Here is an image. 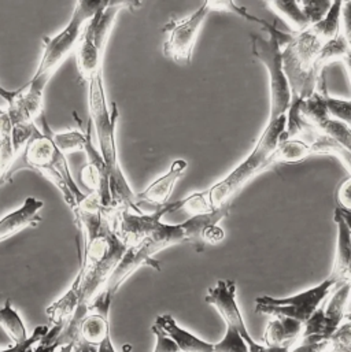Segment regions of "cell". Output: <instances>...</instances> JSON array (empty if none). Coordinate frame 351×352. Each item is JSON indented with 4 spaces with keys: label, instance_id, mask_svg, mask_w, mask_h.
Segmentation results:
<instances>
[{
    "label": "cell",
    "instance_id": "1",
    "mask_svg": "<svg viewBox=\"0 0 351 352\" xmlns=\"http://www.w3.org/2000/svg\"><path fill=\"white\" fill-rule=\"evenodd\" d=\"M231 211V203L214 208L210 212L196 214L188 218L182 223H167L162 219L157 221L150 232L138 244L127 248L123 259L109 278L105 289L102 291L107 298L114 299L121 285L140 267L150 266L156 270H161L156 255L172 245L181 243H191L196 251L204 250L203 233L207 226L218 223L222 218L228 217Z\"/></svg>",
    "mask_w": 351,
    "mask_h": 352
},
{
    "label": "cell",
    "instance_id": "2",
    "mask_svg": "<svg viewBox=\"0 0 351 352\" xmlns=\"http://www.w3.org/2000/svg\"><path fill=\"white\" fill-rule=\"evenodd\" d=\"M40 120L41 125L39 133L29 142L18 161L22 162L23 169L39 173L56 186L65 203L69 206L72 212L76 214L88 193L80 189L72 175L67 157L55 146L51 138L52 128L48 125L45 117L41 116Z\"/></svg>",
    "mask_w": 351,
    "mask_h": 352
},
{
    "label": "cell",
    "instance_id": "3",
    "mask_svg": "<svg viewBox=\"0 0 351 352\" xmlns=\"http://www.w3.org/2000/svg\"><path fill=\"white\" fill-rule=\"evenodd\" d=\"M286 122V116L269 121L251 153L228 176L224 177L206 190L211 208H218L224 204L232 203L233 196L237 195L246 184H248L254 177L275 166L273 155L279 143L284 138Z\"/></svg>",
    "mask_w": 351,
    "mask_h": 352
},
{
    "label": "cell",
    "instance_id": "4",
    "mask_svg": "<svg viewBox=\"0 0 351 352\" xmlns=\"http://www.w3.org/2000/svg\"><path fill=\"white\" fill-rule=\"evenodd\" d=\"M140 7V1H109L103 0L100 8L85 23L76 48V65L80 77L88 82L95 74L103 72L106 47L121 10Z\"/></svg>",
    "mask_w": 351,
    "mask_h": 352
},
{
    "label": "cell",
    "instance_id": "5",
    "mask_svg": "<svg viewBox=\"0 0 351 352\" xmlns=\"http://www.w3.org/2000/svg\"><path fill=\"white\" fill-rule=\"evenodd\" d=\"M265 30L269 37L265 38L259 34H251V48L254 56L265 66L269 74L270 91V117L269 121L277 120L287 114L291 106V88L284 73L283 66V48L287 47L295 33H286L279 30L275 25L265 22Z\"/></svg>",
    "mask_w": 351,
    "mask_h": 352
},
{
    "label": "cell",
    "instance_id": "6",
    "mask_svg": "<svg viewBox=\"0 0 351 352\" xmlns=\"http://www.w3.org/2000/svg\"><path fill=\"white\" fill-rule=\"evenodd\" d=\"M102 4L103 0L77 1L67 25L56 34L43 38V51L37 69L30 78L32 81L47 88L56 70L72 54L76 52L85 23L94 16Z\"/></svg>",
    "mask_w": 351,
    "mask_h": 352
},
{
    "label": "cell",
    "instance_id": "7",
    "mask_svg": "<svg viewBox=\"0 0 351 352\" xmlns=\"http://www.w3.org/2000/svg\"><path fill=\"white\" fill-rule=\"evenodd\" d=\"M323 43L310 29L295 33L294 40L283 48V66L292 100H306L317 89L323 74L315 72Z\"/></svg>",
    "mask_w": 351,
    "mask_h": 352
},
{
    "label": "cell",
    "instance_id": "8",
    "mask_svg": "<svg viewBox=\"0 0 351 352\" xmlns=\"http://www.w3.org/2000/svg\"><path fill=\"white\" fill-rule=\"evenodd\" d=\"M339 283L330 276L319 285L288 298L259 296L255 299V313L273 318L286 317L305 324L334 292Z\"/></svg>",
    "mask_w": 351,
    "mask_h": 352
},
{
    "label": "cell",
    "instance_id": "9",
    "mask_svg": "<svg viewBox=\"0 0 351 352\" xmlns=\"http://www.w3.org/2000/svg\"><path fill=\"white\" fill-rule=\"evenodd\" d=\"M210 7L204 1L195 12L181 19H171L162 32L167 38L164 43V54L180 66H188L192 60L193 47L198 34L210 14Z\"/></svg>",
    "mask_w": 351,
    "mask_h": 352
},
{
    "label": "cell",
    "instance_id": "10",
    "mask_svg": "<svg viewBox=\"0 0 351 352\" xmlns=\"http://www.w3.org/2000/svg\"><path fill=\"white\" fill-rule=\"evenodd\" d=\"M87 155V164L80 170V179L87 189L88 193L94 195L99 201L105 214L111 219V196H110V184H109V175L105 165V161L98 150V147L92 142V136L89 135L88 142L84 150Z\"/></svg>",
    "mask_w": 351,
    "mask_h": 352
},
{
    "label": "cell",
    "instance_id": "11",
    "mask_svg": "<svg viewBox=\"0 0 351 352\" xmlns=\"http://www.w3.org/2000/svg\"><path fill=\"white\" fill-rule=\"evenodd\" d=\"M204 300L218 311L226 328L237 331L242 338L250 335L236 300V283L233 280H218L214 287L209 288Z\"/></svg>",
    "mask_w": 351,
    "mask_h": 352
},
{
    "label": "cell",
    "instance_id": "12",
    "mask_svg": "<svg viewBox=\"0 0 351 352\" xmlns=\"http://www.w3.org/2000/svg\"><path fill=\"white\" fill-rule=\"evenodd\" d=\"M187 169V161L176 160L165 175L158 177L146 189L136 193V203L139 208L142 210V206H150L157 210L167 206L169 203L176 184L184 176Z\"/></svg>",
    "mask_w": 351,
    "mask_h": 352
},
{
    "label": "cell",
    "instance_id": "13",
    "mask_svg": "<svg viewBox=\"0 0 351 352\" xmlns=\"http://www.w3.org/2000/svg\"><path fill=\"white\" fill-rule=\"evenodd\" d=\"M43 207V200L29 196L18 208L0 218V243L17 236L25 229L36 228L41 222Z\"/></svg>",
    "mask_w": 351,
    "mask_h": 352
},
{
    "label": "cell",
    "instance_id": "14",
    "mask_svg": "<svg viewBox=\"0 0 351 352\" xmlns=\"http://www.w3.org/2000/svg\"><path fill=\"white\" fill-rule=\"evenodd\" d=\"M153 327L172 339L181 352H214V346L211 343H207L178 327L175 318L169 314L160 316Z\"/></svg>",
    "mask_w": 351,
    "mask_h": 352
},
{
    "label": "cell",
    "instance_id": "15",
    "mask_svg": "<svg viewBox=\"0 0 351 352\" xmlns=\"http://www.w3.org/2000/svg\"><path fill=\"white\" fill-rule=\"evenodd\" d=\"M80 285H81V276L80 273H77L70 288L58 300H55L52 305L47 307L45 316L51 327L65 328L67 322L73 318L80 305V296H81Z\"/></svg>",
    "mask_w": 351,
    "mask_h": 352
},
{
    "label": "cell",
    "instance_id": "16",
    "mask_svg": "<svg viewBox=\"0 0 351 352\" xmlns=\"http://www.w3.org/2000/svg\"><path fill=\"white\" fill-rule=\"evenodd\" d=\"M351 281H343L337 285L334 294L327 305L323 307L324 313V339L330 340L338 328L343 324L346 318V307L350 300Z\"/></svg>",
    "mask_w": 351,
    "mask_h": 352
},
{
    "label": "cell",
    "instance_id": "17",
    "mask_svg": "<svg viewBox=\"0 0 351 352\" xmlns=\"http://www.w3.org/2000/svg\"><path fill=\"white\" fill-rule=\"evenodd\" d=\"M337 229H338V240H337V255H335V265L332 269L331 276L338 281L343 283L348 281L350 277L351 272V237L350 230L345 218L342 217L341 210L335 208L334 215Z\"/></svg>",
    "mask_w": 351,
    "mask_h": 352
},
{
    "label": "cell",
    "instance_id": "18",
    "mask_svg": "<svg viewBox=\"0 0 351 352\" xmlns=\"http://www.w3.org/2000/svg\"><path fill=\"white\" fill-rule=\"evenodd\" d=\"M304 332V324L299 321L286 318V317H279L273 318L264 333V342L266 347H284L290 349L294 342L301 339Z\"/></svg>",
    "mask_w": 351,
    "mask_h": 352
},
{
    "label": "cell",
    "instance_id": "19",
    "mask_svg": "<svg viewBox=\"0 0 351 352\" xmlns=\"http://www.w3.org/2000/svg\"><path fill=\"white\" fill-rule=\"evenodd\" d=\"M12 122L6 106L0 104V186L7 184L15 173L18 162L12 147Z\"/></svg>",
    "mask_w": 351,
    "mask_h": 352
},
{
    "label": "cell",
    "instance_id": "20",
    "mask_svg": "<svg viewBox=\"0 0 351 352\" xmlns=\"http://www.w3.org/2000/svg\"><path fill=\"white\" fill-rule=\"evenodd\" d=\"M312 155H313L312 148L305 140L299 138L281 139L273 155V162L275 165L299 164L306 161Z\"/></svg>",
    "mask_w": 351,
    "mask_h": 352
},
{
    "label": "cell",
    "instance_id": "21",
    "mask_svg": "<svg viewBox=\"0 0 351 352\" xmlns=\"http://www.w3.org/2000/svg\"><path fill=\"white\" fill-rule=\"evenodd\" d=\"M270 10L280 15L294 30V33H301L310 28V22L305 15L301 3L297 0H275L268 1Z\"/></svg>",
    "mask_w": 351,
    "mask_h": 352
},
{
    "label": "cell",
    "instance_id": "22",
    "mask_svg": "<svg viewBox=\"0 0 351 352\" xmlns=\"http://www.w3.org/2000/svg\"><path fill=\"white\" fill-rule=\"evenodd\" d=\"M0 328L12 342V346L22 344L29 339L25 324L19 317L18 311L12 307L10 299H7L4 305L0 307Z\"/></svg>",
    "mask_w": 351,
    "mask_h": 352
},
{
    "label": "cell",
    "instance_id": "23",
    "mask_svg": "<svg viewBox=\"0 0 351 352\" xmlns=\"http://www.w3.org/2000/svg\"><path fill=\"white\" fill-rule=\"evenodd\" d=\"M343 1L337 0L332 1V6L327 15L317 23L312 25L309 29L323 41H331L342 34V25H341V14H342Z\"/></svg>",
    "mask_w": 351,
    "mask_h": 352
},
{
    "label": "cell",
    "instance_id": "24",
    "mask_svg": "<svg viewBox=\"0 0 351 352\" xmlns=\"http://www.w3.org/2000/svg\"><path fill=\"white\" fill-rule=\"evenodd\" d=\"M91 133H92L91 125L88 126L87 133H84L78 129H70L66 132H54L51 129V138H52L55 146L66 157L73 153H84L85 144H87Z\"/></svg>",
    "mask_w": 351,
    "mask_h": 352
},
{
    "label": "cell",
    "instance_id": "25",
    "mask_svg": "<svg viewBox=\"0 0 351 352\" xmlns=\"http://www.w3.org/2000/svg\"><path fill=\"white\" fill-rule=\"evenodd\" d=\"M350 50V45L348 44L343 34H339L337 38H334L331 41H327L323 45V48H321V51L317 56V60H316V65H315V72L321 76L323 69L328 63H331L334 60H342Z\"/></svg>",
    "mask_w": 351,
    "mask_h": 352
},
{
    "label": "cell",
    "instance_id": "26",
    "mask_svg": "<svg viewBox=\"0 0 351 352\" xmlns=\"http://www.w3.org/2000/svg\"><path fill=\"white\" fill-rule=\"evenodd\" d=\"M316 129L319 132L326 133L330 138H332L337 143H339L351 155V128L349 125L328 117Z\"/></svg>",
    "mask_w": 351,
    "mask_h": 352
},
{
    "label": "cell",
    "instance_id": "27",
    "mask_svg": "<svg viewBox=\"0 0 351 352\" xmlns=\"http://www.w3.org/2000/svg\"><path fill=\"white\" fill-rule=\"evenodd\" d=\"M40 128L36 125V122L32 124H17L12 125V147L17 155V160H19L21 154L29 144V142L39 133Z\"/></svg>",
    "mask_w": 351,
    "mask_h": 352
},
{
    "label": "cell",
    "instance_id": "28",
    "mask_svg": "<svg viewBox=\"0 0 351 352\" xmlns=\"http://www.w3.org/2000/svg\"><path fill=\"white\" fill-rule=\"evenodd\" d=\"M327 110L331 118L343 122L351 128V99L334 98L327 95Z\"/></svg>",
    "mask_w": 351,
    "mask_h": 352
},
{
    "label": "cell",
    "instance_id": "29",
    "mask_svg": "<svg viewBox=\"0 0 351 352\" xmlns=\"http://www.w3.org/2000/svg\"><path fill=\"white\" fill-rule=\"evenodd\" d=\"M214 352H250L248 346L240 333L232 328H226L225 336L221 342L213 344Z\"/></svg>",
    "mask_w": 351,
    "mask_h": 352
},
{
    "label": "cell",
    "instance_id": "30",
    "mask_svg": "<svg viewBox=\"0 0 351 352\" xmlns=\"http://www.w3.org/2000/svg\"><path fill=\"white\" fill-rule=\"evenodd\" d=\"M301 3V7L305 12V15L308 16L309 22H310V26L320 22L326 15L327 12L330 11L331 6H332V1L330 0H304V1H299Z\"/></svg>",
    "mask_w": 351,
    "mask_h": 352
},
{
    "label": "cell",
    "instance_id": "31",
    "mask_svg": "<svg viewBox=\"0 0 351 352\" xmlns=\"http://www.w3.org/2000/svg\"><path fill=\"white\" fill-rule=\"evenodd\" d=\"M348 321L343 322L338 331L334 333V336L330 339L331 343V349L335 347H343L351 343V314L346 316Z\"/></svg>",
    "mask_w": 351,
    "mask_h": 352
},
{
    "label": "cell",
    "instance_id": "32",
    "mask_svg": "<svg viewBox=\"0 0 351 352\" xmlns=\"http://www.w3.org/2000/svg\"><path fill=\"white\" fill-rule=\"evenodd\" d=\"M47 331H48V328L47 327H43V325H40V327H37L36 329H34V332L32 333V336H29V339L25 342V343H22V344H18V346H11V347H8V349H6V350H0V352H26L29 351L30 349H33V346H36V343L47 333Z\"/></svg>",
    "mask_w": 351,
    "mask_h": 352
},
{
    "label": "cell",
    "instance_id": "33",
    "mask_svg": "<svg viewBox=\"0 0 351 352\" xmlns=\"http://www.w3.org/2000/svg\"><path fill=\"white\" fill-rule=\"evenodd\" d=\"M337 199H338V207L346 211H351V176L345 178L337 190Z\"/></svg>",
    "mask_w": 351,
    "mask_h": 352
},
{
    "label": "cell",
    "instance_id": "34",
    "mask_svg": "<svg viewBox=\"0 0 351 352\" xmlns=\"http://www.w3.org/2000/svg\"><path fill=\"white\" fill-rule=\"evenodd\" d=\"M154 336H156V349L154 352H181L176 346L175 342L169 339L164 332L157 329L156 327L151 328Z\"/></svg>",
    "mask_w": 351,
    "mask_h": 352
},
{
    "label": "cell",
    "instance_id": "35",
    "mask_svg": "<svg viewBox=\"0 0 351 352\" xmlns=\"http://www.w3.org/2000/svg\"><path fill=\"white\" fill-rule=\"evenodd\" d=\"M341 25H342V34L346 38V41L351 48V0L350 1H343L342 14H341Z\"/></svg>",
    "mask_w": 351,
    "mask_h": 352
},
{
    "label": "cell",
    "instance_id": "36",
    "mask_svg": "<svg viewBox=\"0 0 351 352\" xmlns=\"http://www.w3.org/2000/svg\"><path fill=\"white\" fill-rule=\"evenodd\" d=\"M224 237H225V232L218 223H213V225L207 226L203 233V240H204V243H209V244L221 243L224 240Z\"/></svg>",
    "mask_w": 351,
    "mask_h": 352
},
{
    "label": "cell",
    "instance_id": "37",
    "mask_svg": "<svg viewBox=\"0 0 351 352\" xmlns=\"http://www.w3.org/2000/svg\"><path fill=\"white\" fill-rule=\"evenodd\" d=\"M331 343L327 342H316V343H301L295 350L291 352H330Z\"/></svg>",
    "mask_w": 351,
    "mask_h": 352
},
{
    "label": "cell",
    "instance_id": "38",
    "mask_svg": "<svg viewBox=\"0 0 351 352\" xmlns=\"http://www.w3.org/2000/svg\"><path fill=\"white\" fill-rule=\"evenodd\" d=\"M91 350L92 352H117L110 336L102 344H99L96 349H91Z\"/></svg>",
    "mask_w": 351,
    "mask_h": 352
},
{
    "label": "cell",
    "instance_id": "39",
    "mask_svg": "<svg viewBox=\"0 0 351 352\" xmlns=\"http://www.w3.org/2000/svg\"><path fill=\"white\" fill-rule=\"evenodd\" d=\"M12 98H14V91H8L0 85V99L6 103V106H8L11 103Z\"/></svg>",
    "mask_w": 351,
    "mask_h": 352
},
{
    "label": "cell",
    "instance_id": "40",
    "mask_svg": "<svg viewBox=\"0 0 351 352\" xmlns=\"http://www.w3.org/2000/svg\"><path fill=\"white\" fill-rule=\"evenodd\" d=\"M343 62H345V65H346V70H348V76H349V78H350V84H351V50L348 52V55L342 59Z\"/></svg>",
    "mask_w": 351,
    "mask_h": 352
},
{
    "label": "cell",
    "instance_id": "41",
    "mask_svg": "<svg viewBox=\"0 0 351 352\" xmlns=\"http://www.w3.org/2000/svg\"><path fill=\"white\" fill-rule=\"evenodd\" d=\"M338 208H339V207H338ZM339 210H341V212H342V217L345 218V222H346L348 226H349L351 237V211H346V210H342V208H339Z\"/></svg>",
    "mask_w": 351,
    "mask_h": 352
},
{
    "label": "cell",
    "instance_id": "42",
    "mask_svg": "<svg viewBox=\"0 0 351 352\" xmlns=\"http://www.w3.org/2000/svg\"><path fill=\"white\" fill-rule=\"evenodd\" d=\"M74 352H92V350H91V347H88V346H84V344H81V343H76Z\"/></svg>",
    "mask_w": 351,
    "mask_h": 352
},
{
    "label": "cell",
    "instance_id": "43",
    "mask_svg": "<svg viewBox=\"0 0 351 352\" xmlns=\"http://www.w3.org/2000/svg\"><path fill=\"white\" fill-rule=\"evenodd\" d=\"M74 347H76V343H69V344L62 346L61 349H58L56 352H74Z\"/></svg>",
    "mask_w": 351,
    "mask_h": 352
},
{
    "label": "cell",
    "instance_id": "44",
    "mask_svg": "<svg viewBox=\"0 0 351 352\" xmlns=\"http://www.w3.org/2000/svg\"><path fill=\"white\" fill-rule=\"evenodd\" d=\"M330 352H351V343L348 346H343V347H335V349H331Z\"/></svg>",
    "mask_w": 351,
    "mask_h": 352
},
{
    "label": "cell",
    "instance_id": "45",
    "mask_svg": "<svg viewBox=\"0 0 351 352\" xmlns=\"http://www.w3.org/2000/svg\"><path fill=\"white\" fill-rule=\"evenodd\" d=\"M26 352H32V349H30V350H29V351H26Z\"/></svg>",
    "mask_w": 351,
    "mask_h": 352
}]
</instances>
